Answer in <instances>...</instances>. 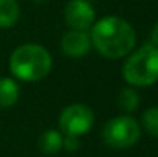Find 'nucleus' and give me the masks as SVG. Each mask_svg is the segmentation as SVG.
Segmentation results:
<instances>
[{
	"mask_svg": "<svg viewBox=\"0 0 158 157\" xmlns=\"http://www.w3.org/2000/svg\"><path fill=\"white\" fill-rule=\"evenodd\" d=\"M91 43L103 57L121 59L135 46V31L124 19L110 15L98 20L91 31Z\"/></svg>",
	"mask_w": 158,
	"mask_h": 157,
	"instance_id": "1",
	"label": "nucleus"
},
{
	"mask_svg": "<svg viewBox=\"0 0 158 157\" xmlns=\"http://www.w3.org/2000/svg\"><path fill=\"white\" fill-rule=\"evenodd\" d=\"M52 59L46 48L37 43L17 46L9 59L11 72L23 82H37L49 74Z\"/></svg>",
	"mask_w": 158,
	"mask_h": 157,
	"instance_id": "2",
	"label": "nucleus"
},
{
	"mask_svg": "<svg viewBox=\"0 0 158 157\" xmlns=\"http://www.w3.org/2000/svg\"><path fill=\"white\" fill-rule=\"evenodd\" d=\"M123 77L132 86H149L158 80V48L152 43L134 51L123 65Z\"/></svg>",
	"mask_w": 158,
	"mask_h": 157,
	"instance_id": "3",
	"label": "nucleus"
},
{
	"mask_svg": "<svg viewBox=\"0 0 158 157\" xmlns=\"http://www.w3.org/2000/svg\"><path fill=\"white\" fill-rule=\"evenodd\" d=\"M140 123L131 116H118L110 119L102 131L103 142L114 150H127L134 146L140 140Z\"/></svg>",
	"mask_w": 158,
	"mask_h": 157,
	"instance_id": "4",
	"label": "nucleus"
},
{
	"mask_svg": "<svg viewBox=\"0 0 158 157\" xmlns=\"http://www.w3.org/2000/svg\"><path fill=\"white\" fill-rule=\"evenodd\" d=\"M94 112L89 106L74 103L66 106L60 114V129L64 136H83L94 125Z\"/></svg>",
	"mask_w": 158,
	"mask_h": 157,
	"instance_id": "5",
	"label": "nucleus"
},
{
	"mask_svg": "<svg viewBox=\"0 0 158 157\" xmlns=\"http://www.w3.org/2000/svg\"><path fill=\"white\" fill-rule=\"evenodd\" d=\"M95 19L92 5L86 0H71L64 8V20L68 26L78 31H88Z\"/></svg>",
	"mask_w": 158,
	"mask_h": 157,
	"instance_id": "6",
	"label": "nucleus"
},
{
	"mask_svg": "<svg viewBox=\"0 0 158 157\" xmlns=\"http://www.w3.org/2000/svg\"><path fill=\"white\" fill-rule=\"evenodd\" d=\"M91 37L86 31L71 29L61 39V51L68 57H83L91 50Z\"/></svg>",
	"mask_w": 158,
	"mask_h": 157,
	"instance_id": "7",
	"label": "nucleus"
},
{
	"mask_svg": "<svg viewBox=\"0 0 158 157\" xmlns=\"http://www.w3.org/2000/svg\"><path fill=\"white\" fill-rule=\"evenodd\" d=\"M20 96L19 85L9 77H0V109L11 108Z\"/></svg>",
	"mask_w": 158,
	"mask_h": 157,
	"instance_id": "8",
	"label": "nucleus"
},
{
	"mask_svg": "<svg viewBox=\"0 0 158 157\" xmlns=\"http://www.w3.org/2000/svg\"><path fill=\"white\" fill-rule=\"evenodd\" d=\"M39 148L45 154H57L63 150V136L57 129H48L45 131L39 139Z\"/></svg>",
	"mask_w": 158,
	"mask_h": 157,
	"instance_id": "9",
	"label": "nucleus"
},
{
	"mask_svg": "<svg viewBox=\"0 0 158 157\" xmlns=\"http://www.w3.org/2000/svg\"><path fill=\"white\" fill-rule=\"evenodd\" d=\"M20 17L17 0H0V28H11Z\"/></svg>",
	"mask_w": 158,
	"mask_h": 157,
	"instance_id": "10",
	"label": "nucleus"
},
{
	"mask_svg": "<svg viewBox=\"0 0 158 157\" xmlns=\"http://www.w3.org/2000/svg\"><path fill=\"white\" fill-rule=\"evenodd\" d=\"M118 106L124 111V112H134L138 105H140V99H138V94L134 88L131 86H126L120 91L118 94Z\"/></svg>",
	"mask_w": 158,
	"mask_h": 157,
	"instance_id": "11",
	"label": "nucleus"
},
{
	"mask_svg": "<svg viewBox=\"0 0 158 157\" xmlns=\"http://www.w3.org/2000/svg\"><path fill=\"white\" fill-rule=\"evenodd\" d=\"M141 123L149 136L158 139V106H152L143 112Z\"/></svg>",
	"mask_w": 158,
	"mask_h": 157,
	"instance_id": "12",
	"label": "nucleus"
},
{
	"mask_svg": "<svg viewBox=\"0 0 158 157\" xmlns=\"http://www.w3.org/2000/svg\"><path fill=\"white\" fill-rule=\"evenodd\" d=\"M80 148V137L77 136H64L63 137V150L68 153H75Z\"/></svg>",
	"mask_w": 158,
	"mask_h": 157,
	"instance_id": "13",
	"label": "nucleus"
},
{
	"mask_svg": "<svg viewBox=\"0 0 158 157\" xmlns=\"http://www.w3.org/2000/svg\"><path fill=\"white\" fill-rule=\"evenodd\" d=\"M151 39H152V45H155L158 48V23H155V26L151 31Z\"/></svg>",
	"mask_w": 158,
	"mask_h": 157,
	"instance_id": "14",
	"label": "nucleus"
},
{
	"mask_svg": "<svg viewBox=\"0 0 158 157\" xmlns=\"http://www.w3.org/2000/svg\"><path fill=\"white\" fill-rule=\"evenodd\" d=\"M35 2H37V3H46L48 0H35Z\"/></svg>",
	"mask_w": 158,
	"mask_h": 157,
	"instance_id": "15",
	"label": "nucleus"
}]
</instances>
